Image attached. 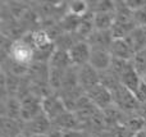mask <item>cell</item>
I'll return each instance as SVG.
<instances>
[{"mask_svg": "<svg viewBox=\"0 0 146 137\" xmlns=\"http://www.w3.org/2000/svg\"><path fill=\"white\" fill-rule=\"evenodd\" d=\"M111 95H113V104L127 114H136L142 107V104H140L133 92L126 89L123 85L113 90Z\"/></svg>", "mask_w": 146, "mask_h": 137, "instance_id": "cell-1", "label": "cell"}, {"mask_svg": "<svg viewBox=\"0 0 146 137\" xmlns=\"http://www.w3.org/2000/svg\"><path fill=\"white\" fill-rule=\"evenodd\" d=\"M8 58L22 66L30 67L35 62V49L23 37H21L19 40H13Z\"/></svg>", "mask_w": 146, "mask_h": 137, "instance_id": "cell-2", "label": "cell"}, {"mask_svg": "<svg viewBox=\"0 0 146 137\" xmlns=\"http://www.w3.org/2000/svg\"><path fill=\"white\" fill-rule=\"evenodd\" d=\"M23 123H25L23 124V135L28 137L48 135L51 131V128H53V122L44 113L41 115H38V117L33 118L32 120Z\"/></svg>", "mask_w": 146, "mask_h": 137, "instance_id": "cell-3", "label": "cell"}, {"mask_svg": "<svg viewBox=\"0 0 146 137\" xmlns=\"http://www.w3.org/2000/svg\"><path fill=\"white\" fill-rule=\"evenodd\" d=\"M86 96L100 110H105L113 105V95H111V91L100 83L94 86L88 91H86Z\"/></svg>", "mask_w": 146, "mask_h": 137, "instance_id": "cell-4", "label": "cell"}, {"mask_svg": "<svg viewBox=\"0 0 146 137\" xmlns=\"http://www.w3.org/2000/svg\"><path fill=\"white\" fill-rule=\"evenodd\" d=\"M42 113V100L38 99L37 96L31 94L21 100V119L23 122L32 120Z\"/></svg>", "mask_w": 146, "mask_h": 137, "instance_id": "cell-5", "label": "cell"}, {"mask_svg": "<svg viewBox=\"0 0 146 137\" xmlns=\"http://www.w3.org/2000/svg\"><path fill=\"white\" fill-rule=\"evenodd\" d=\"M42 110H44V114H45L51 122H54V120L58 119L62 114L68 112L63 103V100H62V97L59 96V94H56V92L49 95L48 97H45V99L42 100Z\"/></svg>", "mask_w": 146, "mask_h": 137, "instance_id": "cell-6", "label": "cell"}, {"mask_svg": "<svg viewBox=\"0 0 146 137\" xmlns=\"http://www.w3.org/2000/svg\"><path fill=\"white\" fill-rule=\"evenodd\" d=\"M109 51H110L113 58L122 59V60H132L135 54H136L129 36L126 38H115L111 44Z\"/></svg>", "mask_w": 146, "mask_h": 137, "instance_id": "cell-7", "label": "cell"}, {"mask_svg": "<svg viewBox=\"0 0 146 137\" xmlns=\"http://www.w3.org/2000/svg\"><path fill=\"white\" fill-rule=\"evenodd\" d=\"M68 55L73 67L86 66L90 63L91 46L87 44V41H78L68 50Z\"/></svg>", "mask_w": 146, "mask_h": 137, "instance_id": "cell-8", "label": "cell"}, {"mask_svg": "<svg viewBox=\"0 0 146 137\" xmlns=\"http://www.w3.org/2000/svg\"><path fill=\"white\" fill-rule=\"evenodd\" d=\"M77 76H78V86L83 91H88L94 86L99 85V72L95 68L86 64L82 67H77Z\"/></svg>", "mask_w": 146, "mask_h": 137, "instance_id": "cell-9", "label": "cell"}, {"mask_svg": "<svg viewBox=\"0 0 146 137\" xmlns=\"http://www.w3.org/2000/svg\"><path fill=\"white\" fill-rule=\"evenodd\" d=\"M87 44L91 49H99V50H109L114 41L111 31H94L87 38Z\"/></svg>", "mask_w": 146, "mask_h": 137, "instance_id": "cell-10", "label": "cell"}, {"mask_svg": "<svg viewBox=\"0 0 146 137\" xmlns=\"http://www.w3.org/2000/svg\"><path fill=\"white\" fill-rule=\"evenodd\" d=\"M119 79H121V83L123 85L126 89H128L129 91H132L135 94V91H136L137 87L141 83L142 77L137 73V71L135 69L132 62H129V64L124 68V71L119 74Z\"/></svg>", "mask_w": 146, "mask_h": 137, "instance_id": "cell-11", "label": "cell"}, {"mask_svg": "<svg viewBox=\"0 0 146 137\" xmlns=\"http://www.w3.org/2000/svg\"><path fill=\"white\" fill-rule=\"evenodd\" d=\"M90 64L92 68L98 72H103L110 68L111 64V54L109 50H99V49H91Z\"/></svg>", "mask_w": 146, "mask_h": 137, "instance_id": "cell-12", "label": "cell"}, {"mask_svg": "<svg viewBox=\"0 0 146 137\" xmlns=\"http://www.w3.org/2000/svg\"><path fill=\"white\" fill-rule=\"evenodd\" d=\"M53 126L58 130L63 131V132L81 130V124L73 112H66L64 114H62L58 119H55L53 122Z\"/></svg>", "mask_w": 146, "mask_h": 137, "instance_id": "cell-13", "label": "cell"}, {"mask_svg": "<svg viewBox=\"0 0 146 137\" xmlns=\"http://www.w3.org/2000/svg\"><path fill=\"white\" fill-rule=\"evenodd\" d=\"M23 120H15L3 117L1 136L3 137H21L23 135Z\"/></svg>", "mask_w": 146, "mask_h": 137, "instance_id": "cell-14", "label": "cell"}, {"mask_svg": "<svg viewBox=\"0 0 146 137\" xmlns=\"http://www.w3.org/2000/svg\"><path fill=\"white\" fill-rule=\"evenodd\" d=\"M49 67L51 69H59V71H66V69L71 68L72 62L68 55V51L56 49L55 53L51 56L50 62H49Z\"/></svg>", "mask_w": 146, "mask_h": 137, "instance_id": "cell-15", "label": "cell"}, {"mask_svg": "<svg viewBox=\"0 0 146 137\" xmlns=\"http://www.w3.org/2000/svg\"><path fill=\"white\" fill-rule=\"evenodd\" d=\"M114 13H96V14H94V27H95V30L110 31L113 27L114 19H115Z\"/></svg>", "mask_w": 146, "mask_h": 137, "instance_id": "cell-16", "label": "cell"}, {"mask_svg": "<svg viewBox=\"0 0 146 137\" xmlns=\"http://www.w3.org/2000/svg\"><path fill=\"white\" fill-rule=\"evenodd\" d=\"M99 83L103 85V86L106 87V89H109L110 91L115 90L117 87L122 85L119 77L117 76L110 68L106 69V71L99 72Z\"/></svg>", "mask_w": 146, "mask_h": 137, "instance_id": "cell-17", "label": "cell"}, {"mask_svg": "<svg viewBox=\"0 0 146 137\" xmlns=\"http://www.w3.org/2000/svg\"><path fill=\"white\" fill-rule=\"evenodd\" d=\"M129 38L136 53L146 49V27H136L133 32L129 35Z\"/></svg>", "mask_w": 146, "mask_h": 137, "instance_id": "cell-18", "label": "cell"}, {"mask_svg": "<svg viewBox=\"0 0 146 137\" xmlns=\"http://www.w3.org/2000/svg\"><path fill=\"white\" fill-rule=\"evenodd\" d=\"M90 12V4L88 1H83V0H73L68 3V13L77 17H85L87 13Z\"/></svg>", "mask_w": 146, "mask_h": 137, "instance_id": "cell-19", "label": "cell"}, {"mask_svg": "<svg viewBox=\"0 0 146 137\" xmlns=\"http://www.w3.org/2000/svg\"><path fill=\"white\" fill-rule=\"evenodd\" d=\"M131 62L133 64L135 69L137 71V73L141 77H144L146 74V49L137 51Z\"/></svg>", "mask_w": 146, "mask_h": 137, "instance_id": "cell-20", "label": "cell"}, {"mask_svg": "<svg viewBox=\"0 0 146 137\" xmlns=\"http://www.w3.org/2000/svg\"><path fill=\"white\" fill-rule=\"evenodd\" d=\"M133 22L136 27H146V5L133 10Z\"/></svg>", "mask_w": 146, "mask_h": 137, "instance_id": "cell-21", "label": "cell"}, {"mask_svg": "<svg viewBox=\"0 0 146 137\" xmlns=\"http://www.w3.org/2000/svg\"><path fill=\"white\" fill-rule=\"evenodd\" d=\"M135 96L140 101V104H146V81L142 79L140 86L137 87V90L135 91Z\"/></svg>", "mask_w": 146, "mask_h": 137, "instance_id": "cell-22", "label": "cell"}, {"mask_svg": "<svg viewBox=\"0 0 146 137\" xmlns=\"http://www.w3.org/2000/svg\"><path fill=\"white\" fill-rule=\"evenodd\" d=\"M48 137H64V132L60 130H58V128H55L53 126V128H51V131L48 133Z\"/></svg>", "mask_w": 146, "mask_h": 137, "instance_id": "cell-23", "label": "cell"}]
</instances>
